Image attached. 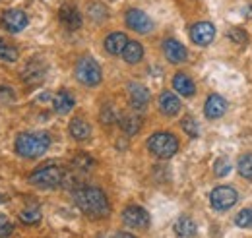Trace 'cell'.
<instances>
[{"mask_svg": "<svg viewBox=\"0 0 252 238\" xmlns=\"http://www.w3.org/2000/svg\"><path fill=\"white\" fill-rule=\"evenodd\" d=\"M74 204L84 215H88L92 219H103L111 213V204H109L105 192L95 186L78 188L74 192Z\"/></svg>", "mask_w": 252, "mask_h": 238, "instance_id": "6da1fadb", "label": "cell"}, {"mask_svg": "<svg viewBox=\"0 0 252 238\" xmlns=\"http://www.w3.org/2000/svg\"><path fill=\"white\" fill-rule=\"evenodd\" d=\"M51 148V138L45 132H24L16 138V151L26 159H37Z\"/></svg>", "mask_w": 252, "mask_h": 238, "instance_id": "7a4b0ae2", "label": "cell"}, {"mask_svg": "<svg viewBox=\"0 0 252 238\" xmlns=\"http://www.w3.org/2000/svg\"><path fill=\"white\" fill-rule=\"evenodd\" d=\"M74 74H76V80L80 84H84L86 88H95L103 80L101 66L92 57H82V59L78 60L76 62V68H74Z\"/></svg>", "mask_w": 252, "mask_h": 238, "instance_id": "3957f363", "label": "cell"}, {"mask_svg": "<svg viewBox=\"0 0 252 238\" xmlns=\"http://www.w3.org/2000/svg\"><path fill=\"white\" fill-rule=\"evenodd\" d=\"M148 149L158 159H171L179 151V140L171 132H156L148 140Z\"/></svg>", "mask_w": 252, "mask_h": 238, "instance_id": "277c9868", "label": "cell"}, {"mask_svg": "<svg viewBox=\"0 0 252 238\" xmlns=\"http://www.w3.org/2000/svg\"><path fill=\"white\" fill-rule=\"evenodd\" d=\"M30 184L37 188H57L64 182V171L57 165H47L43 169H37L30 175Z\"/></svg>", "mask_w": 252, "mask_h": 238, "instance_id": "5b68a950", "label": "cell"}, {"mask_svg": "<svg viewBox=\"0 0 252 238\" xmlns=\"http://www.w3.org/2000/svg\"><path fill=\"white\" fill-rule=\"evenodd\" d=\"M239 200V194L235 188L231 186H218L212 194H210V204L216 211H227L231 209Z\"/></svg>", "mask_w": 252, "mask_h": 238, "instance_id": "8992f818", "label": "cell"}, {"mask_svg": "<svg viewBox=\"0 0 252 238\" xmlns=\"http://www.w3.org/2000/svg\"><path fill=\"white\" fill-rule=\"evenodd\" d=\"M123 221H125L126 227L130 229H140V231H146L150 227V213L140 206H128L123 211Z\"/></svg>", "mask_w": 252, "mask_h": 238, "instance_id": "52a82bcc", "label": "cell"}, {"mask_svg": "<svg viewBox=\"0 0 252 238\" xmlns=\"http://www.w3.org/2000/svg\"><path fill=\"white\" fill-rule=\"evenodd\" d=\"M30 24V18L24 10H18V8H12V10H6L2 14V28L10 33H20L28 28Z\"/></svg>", "mask_w": 252, "mask_h": 238, "instance_id": "ba28073f", "label": "cell"}, {"mask_svg": "<svg viewBox=\"0 0 252 238\" xmlns=\"http://www.w3.org/2000/svg\"><path fill=\"white\" fill-rule=\"evenodd\" d=\"M125 20H126V26H128L130 30H134L136 33H150V31L154 30L152 18H150L146 12L138 10V8H130V10L126 12Z\"/></svg>", "mask_w": 252, "mask_h": 238, "instance_id": "9c48e42d", "label": "cell"}, {"mask_svg": "<svg viewBox=\"0 0 252 238\" xmlns=\"http://www.w3.org/2000/svg\"><path fill=\"white\" fill-rule=\"evenodd\" d=\"M190 39L198 47H208L216 39V28L210 22H198L190 28Z\"/></svg>", "mask_w": 252, "mask_h": 238, "instance_id": "30bf717a", "label": "cell"}, {"mask_svg": "<svg viewBox=\"0 0 252 238\" xmlns=\"http://www.w3.org/2000/svg\"><path fill=\"white\" fill-rule=\"evenodd\" d=\"M163 53H165L167 60L173 62V64H183L189 59V53H187L185 45L179 43L177 39H165L163 41Z\"/></svg>", "mask_w": 252, "mask_h": 238, "instance_id": "8fae6325", "label": "cell"}, {"mask_svg": "<svg viewBox=\"0 0 252 238\" xmlns=\"http://www.w3.org/2000/svg\"><path fill=\"white\" fill-rule=\"evenodd\" d=\"M128 97H130V105L136 109V111H144L150 103V91L146 86L142 84H128Z\"/></svg>", "mask_w": 252, "mask_h": 238, "instance_id": "7c38bea8", "label": "cell"}, {"mask_svg": "<svg viewBox=\"0 0 252 238\" xmlns=\"http://www.w3.org/2000/svg\"><path fill=\"white\" fill-rule=\"evenodd\" d=\"M59 20H61V24L64 28L70 31H76L82 28V14L72 4H64L63 8L59 10Z\"/></svg>", "mask_w": 252, "mask_h": 238, "instance_id": "4fadbf2b", "label": "cell"}, {"mask_svg": "<svg viewBox=\"0 0 252 238\" xmlns=\"http://www.w3.org/2000/svg\"><path fill=\"white\" fill-rule=\"evenodd\" d=\"M45 72H47V66L41 59H33L32 62H28V66L24 68L22 72V80L28 82V84H41L45 80Z\"/></svg>", "mask_w": 252, "mask_h": 238, "instance_id": "5bb4252c", "label": "cell"}, {"mask_svg": "<svg viewBox=\"0 0 252 238\" xmlns=\"http://www.w3.org/2000/svg\"><path fill=\"white\" fill-rule=\"evenodd\" d=\"M225 111H227V101H225L221 95L214 93V95H210V97L206 99L204 113H206L208 119H212V120L221 119V117L225 115Z\"/></svg>", "mask_w": 252, "mask_h": 238, "instance_id": "9a60e30c", "label": "cell"}, {"mask_svg": "<svg viewBox=\"0 0 252 238\" xmlns=\"http://www.w3.org/2000/svg\"><path fill=\"white\" fill-rule=\"evenodd\" d=\"M159 111L165 115V117H177L181 113V101L175 93L171 91H163L159 95Z\"/></svg>", "mask_w": 252, "mask_h": 238, "instance_id": "2e32d148", "label": "cell"}, {"mask_svg": "<svg viewBox=\"0 0 252 238\" xmlns=\"http://www.w3.org/2000/svg\"><path fill=\"white\" fill-rule=\"evenodd\" d=\"M126 43H128V37H126L125 33L115 31V33H111V35L105 37V51H107L109 55H113V57L123 55Z\"/></svg>", "mask_w": 252, "mask_h": 238, "instance_id": "e0dca14e", "label": "cell"}, {"mask_svg": "<svg viewBox=\"0 0 252 238\" xmlns=\"http://www.w3.org/2000/svg\"><path fill=\"white\" fill-rule=\"evenodd\" d=\"M68 132L76 142H86L92 136V126L84 119H72L70 126H68Z\"/></svg>", "mask_w": 252, "mask_h": 238, "instance_id": "ac0fdd59", "label": "cell"}, {"mask_svg": "<svg viewBox=\"0 0 252 238\" xmlns=\"http://www.w3.org/2000/svg\"><path fill=\"white\" fill-rule=\"evenodd\" d=\"M173 88H175L177 93H181L183 97H192V95L196 93L194 82L190 80L187 74H183V72L175 74V78H173Z\"/></svg>", "mask_w": 252, "mask_h": 238, "instance_id": "d6986e66", "label": "cell"}, {"mask_svg": "<svg viewBox=\"0 0 252 238\" xmlns=\"http://www.w3.org/2000/svg\"><path fill=\"white\" fill-rule=\"evenodd\" d=\"M74 105H76V101H74V97H72V93H68V91H59L57 95H55V99H53V109L59 113V115H66V113H70L72 109H74Z\"/></svg>", "mask_w": 252, "mask_h": 238, "instance_id": "ffe728a7", "label": "cell"}, {"mask_svg": "<svg viewBox=\"0 0 252 238\" xmlns=\"http://www.w3.org/2000/svg\"><path fill=\"white\" fill-rule=\"evenodd\" d=\"M119 124H121V128H123V132H125L126 136H134V134L140 132L144 120L138 115H125V117L119 119Z\"/></svg>", "mask_w": 252, "mask_h": 238, "instance_id": "44dd1931", "label": "cell"}, {"mask_svg": "<svg viewBox=\"0 0 252 238\" xmlns=\"http://www.w3.org/2000/svg\"><path fill=\"white\" fill-rule=\"evenodd\" d=\"M123 59L128 64H138L140 60L144 59V47L138 43V41H128L123 51Z\"/></svg>", "mask_w": 252, "mask_h": 238, "instance_id": "7402d4cb", "label": "cell"}, {"mask_svg": "<svg viewBox=\"0 0 252 238\" xmlns=\"http://www.w3.org/2000/svg\"><path fill=\"white\" fill-rule=\"evenodd\" d=\"M175 233L179 235V237H194L196 233H198V229H196V223L190 219V217H181V219H177V223H175Z\"/></svg>", "mask_w": 252, "mask_h": 238, "instance_id": "603a6c76", "label": "cell"}, {"mask_svg": "<svg viewBox=\"0 0 252 238\" xmlns=\"http://www.w3.org/2000/svg\"><path fill=\"white\" fill-rule=\"evenodd\" d=\"M239 175L243 178L252 180V153H245L241 159H239Z\"/></svg>", "mask_w": 252, "mask_h": 238, "instance_id": "cb8c5ba5", "label": "cell"}, {"mask_svg": "<svg viewBox=\"0 0 252 238\" xmlns=\"http://www.w3.org/2000/svg\"><path fill=\"white\" fill-rule=\"evenodd\" d=\"M20 57V53H18V49L16 47H12V45H8L6 41H2L0 39V60H6V62H16Z\"/></svg>", "mask_w": 252, "mask_h": 238, "instance_id": "d4e9b609", "label": "cell"}, {"mask_svg": "<svg viewBox=\"0 0 252 238\" xmlns=\"http://www.w3.org/2000/svg\"><path fill=\"white\" fill-rule=\"evenodd\" d=\"M88 14H90V18L94 20L95 24H101V22H105V20H107V8H105L101 2H94V4H90Z\"/></svg>", "mask_w": 252, "mask_h": 238, "instance_id": "484cf974", "label": "cell"}, {"mask_svg": "<svg viewBox=\"0 0 252 238\" xmlns=\"http://www.w3.org/2000/svg\"><path fill=\"white\" fill-rule=\"evenodd\" d=\"M20 221L24 225H37L41 221V211L37 208H30V209H24L20 213Z\"/></svg>", "mask_w": 252, "mask_h": 238, "instance_id": "4316f807", "label": "cell"}, {"mask_svg": "<svg viewBox=\"0 0 252 238\" xmlns=\"http://www.w3.org/2000/svg\"><path fill=\"white\" fill-rule=\"evenodd\" d=\"M214 173H216V177H227L229 173H231V161L227 159V157H220L216 163H214Z\"/></svg>", "mask_w": 252, "mask_h": 238, "instance_id": "83f0119b", "label": "cell"}, {"mask_svg": "<svg viewBox=\"0 0 252 238\" xmlns=\"http://www.w3.org/2000/svg\"><path fill=\"white\" fill-rule=\"evenodd\" d=\"M235 223H237V227H241V229H251L252 227V209H243V211L235 217Z\"/></svg>", "mask_w": 252, "mask_h": 238, "instance_id": "f1b7e54d", "label": "cell"}, {"mask_svg": "<svg viewBox=\"0 0 252 238\" xmlns=\"http://www.w3.org/2000/svg\"><path fill=\"white\" fill-rule=\"evenodd\" d=\"M181 126H183V130L189 134L190 138H198V134H200V128H198V122L192 119V117H187V119H183Z\"/></svg>", "mask_w": 252, "mask_h": 238, "instance_id": "f546056e", "label": "cell"}, {"mask_svg": "<svg viewBox=\"0 0 252 238\" xmlns=\"http://www.w3.org/2000/svg\"><path fill=\"white\" fill-rule=\"evenodd\" d=\"M235 43H239V45H247L249 43V35H247V31L245 30H239V28H233V30L227 33Z\"/></svg>", "mask_w": 252, "mask_h": 238, "instance_id": "4dcf8cb0", "label": "cell"}, {"mask_svg": "<svg viewBox=\"0 0 252 238\" xmlns=\"http://www.w3.org/2000/svg\"><path fill=\"white\" fill-rule=\"evenodd\" d=\"M74 165L78 167V169H92L95 165V161L92 159V157H88V155H78L76 159H74Z\"/></svg>", "mask_w": 252, "mask_h": 238, "instance_id": "1f68e13d", "label": "cell"}, {"mask_svg": "<svg viewBox=\"0 0 252 238\" xmlns=\"http://www.w3.org/2000/svg\"><path fill=\"white\" fill-rule=\"evenodd\" d=\"M101 122L103 124H113V122H117V113L111 109V107H107V109H103V113H101Z\"/></svg>", "mask_w": 252, "mask_h": 238, "instance_id": "d6a6232c", "label": "cell"}, {"mask_svg": "<svg viewBox=\"0 0 252 238\" xmlns=\"http://www.w3.org/2000/svg\"><path fill=\"white\" fill-rule=\"evenodd\" d=\"M12 231H14L12 223H10L6 217H0V237H10Z\"/></svg>", "mask_w": 252, "mask_h": 238, "instance_id": "836d02e7", "label": "cell"}, {"mask_svg": "<svg viewBox=\"0 0 252 238\" xmlns=\"http://www.w3.org/2000/svg\"><path fill=\"white\" fill-rule=\"evenodd\" d=\"M0 99H2V101H14V93H12V89L0 86Z\"/></svg>", "mask_w": 252, "mask_h": 238, "instance_id": "e575fe53", "label": "cell"}]
</instances>
